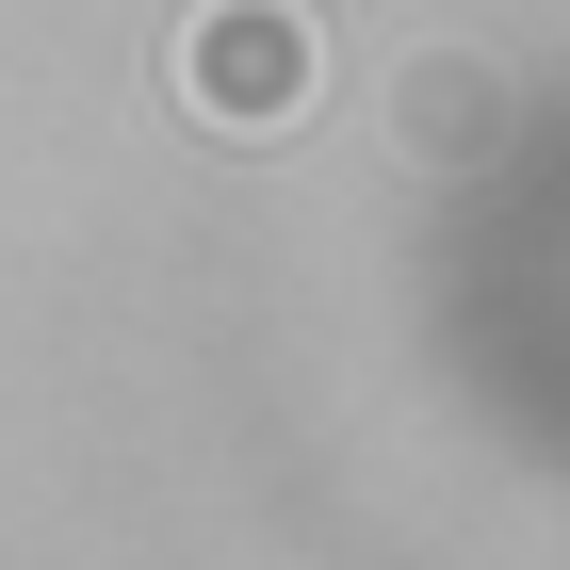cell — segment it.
Listing matches in <instances>:
<instances>
[{"label":"cell","instance_id":"cell-1","mask_svg":"<svg viewBox=\"0 0 570 570\" xmlns=\"http://www.w3.org/2000/svg\"><path fill=\"white\" fill-rule=\"evenodd\" d=\"M309 82H326V49L294 0H196L179 17V98L213 131H277V115H309Z\"/></svg>","mask_w":570,"mask_h":570},{"label":"cell","instance_id":"cell-2","mask_svg":"<svg viewBox=\"0 0 570 570\" xmlns=\"http://www.w3.org/2000/svg\"><path fill=\"white\" fill-rule=\"evenodd\" d=\"M392 131L424 147V164H473V147H505V66H489V49H407Z\"/></svg>","mask_w":570,"mask_h":570}]
</instances>
